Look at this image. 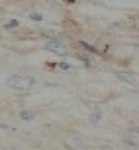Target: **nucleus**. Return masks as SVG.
I'll return each instance as SVG.
<instances>
[{
    "mask_svg": "<svg viewBox=\"0 0 139 150\" xmlns=\"http://www.w3.org/2000/svg\"><path fill=\"white\" fill-rule=\"evenodd\" d=\"M44 48L47 51L55 53V55H59V56H66L68 55V49L64 47L63 44H60V41H53V40H49V42L45 44Z\"/></svg>",
    "mask_w": 139,
    "mask_h": 150,
    "instance_id": "nucleus-2",
    "label": "nucleus"
},
{
    "mask_svg": "<svg viewBox=\"0 0 139 150\" xmlns=\"http://www.w3.org/2000/svg\"><path fill=\"white\" fill-rule=\"evenodd\" d=\"M33 81L32 78L29 76H20V75H12L10 78L7 79V86L14 89V90H19V91H23V90H28L29 87L33 85Z\"/></svg>",
    "mask_w": 139,
    "mask_h": 150,
    "instance_id": "nucleus-1",
    "label": "nucleus"
},
{
    "mask_svg": "<svg viewBox=\"0 0 139 150\" xmlns=\"http://www.w3.org/2000/svg\"><path fill=\"white\" fill-rule=\"evenodd\" d=\"M18 25H19V22H18L16 19H11L10 22H8V23H6V28H7V29L15 28V26H18Z\"/></svg>",
    "mask_w": 139,
    "mask_h": 150,
    "instance_id": "nucleus-8",
    "label": "nucleus"
},
{
    "mask_svg": "<svg viewBox=\"0 0 139 150\" xmlns=\"http://www.w3.org/2000/svg\"><path fill=\"white\" fill-rule=\"evenodd\" d=\"M99 119H101V113H99V111H95L92 115V122H98Z\"/></svg>",
    "mask_w": 139,
    "mask_h": 150,
    "instance_id": "nucleus-9",
    "label": "nucleus"
},
{
    "mask_svg": "<svg viewBox=\"0 0 139 150\" xmlns=\"http://www.w3.org/2000/svg\"><path fill=\"white\" fill-rule=\"evenodd\" d=\"M80 45L86 49V51H89V52H92V53H97V49H95L94 47H92L90 44H87V42H85V41H80Z\"/></svg>",
    "mask_w": 139,
    "mask_h": 150,
    "instance_id": "nucleus-6",
    "label": "nucleus"
},
{
    "mask_svg": "<svg viewBox=\"0 0 139 150\" xmlns=\"http://www.w3.org/2000/svg\"><path fill=\"white\" fill-rule=\"evenodd\" d=\"M134 131H135L136 134H138V135H139V127H136V128H135V130H134Z\"/></svg>",
    "mask_w": 139,
    "mask_h": 150,
    "instance_id": "nucleus-12",
    "label": "nucleus"
},
{
    "mask_svg": "<svg viewBox=\"0 0 139 150\" xmlns=\"http://www.w3.org/2000/svg\"><path fill=\"white\" fill-rule=\"evenodd\" d=\"M67 1H70V3H74V1H75V0H67Z\"/></svg>",
    "mask_w": 139,
    "mask_h": 150,
    "instance_id": "nucleus-13",
    "label": "nucleus"
},
{
    "mask_svg": "<svg viewBox=\"0 0 139 150\" xmlns=\"http://www.w3.org/2000/svg\"><path fill=\"white\" fill-rule=\"evenodd\" d=\"M60 68H61V70H68L70 66H68L67 63H60Z\"/></svg>",
    "mask_w": 139,
    "mask_h": 150,
    "instance_id": "nucleus-11",
    "label": "nucleus"
},
{
    "mask_svg": "<svg viewBox=\"0 0 139 150\" xmlns=\"http://www.w3.org/2000/svg\"><path fill=\"white\" fill-rule=\"evenodd\" d=\"M78 57H79V59L82 60V62H83L85 64H87V66H89V64H90V60H89V57H87V56H85V55H79V56H78Z\"/></svg>",
    "mask_w": 139,
    "mask_h": 150,
    "instance_id": "nucleus-10",
    "label": "nucleus"
},
{
    "mask_svg": "<svg viewBox=\"0 0 139 150\" xmlns=\"http://www.w3.org/2000/svg\"><path fill=\"white\" fill-rule=\"evenodd\" d=\"M19 117L22 119V120L30 122V120H33V119H34V113H33L32 111H22L19 113Z\"/></svg>",
    "mask_w": 139,
    "mask_h": 150,
    "instance_id": "nucleus-5",
    "label": "nucleus"
},
{
    "mask_svg": "<svg viewBox=\"0 0 139 150\" xmlns=\"http://www.w3.org/2000/svg\"><path fill=\"white\" fill-rule=\"evenodd\" d=\"M44 37H47L49 40H53V41H60L63 36L59 32H56V30H48V32L44 33Z\"/></svg>",
    "mask_w": 139,
    "mask_h": 150,
    "instance_id": "nucleus-4",
    "label": "nucleus"
},
{
    "mask_svg": "<svg viewBox=\"0 0 139 150\" xmlns=\"http://www.w3.org/2000/svg\"><path fill=\"white\" fill-rule=\"evenodd\" d=\"M113 74L117 76V78L120 79V81H123V82L128 83V85H134V86H136V85H139V81L138 78H136L134 74H131V72H127V71H121V70H119V71H115Z\"/></svg>",
    "mask_w": 139,
    "mask_h": 150,
    "instance_id": "nucleus-3",
    "label": "nucleus"
},
{
    "mask_svg": "<svg viewBox=\"0 0 139 150\" xmlns=\"http://www.w3.org/2000/svg\"><path fill=\"white\" fill-rule=\"evenodd\" d=\"M29 18L33 21H36V22H40V21H42V16L40 15V14H36V12H33V14H30L29 15Z\"/></svg>",
    "mask_w": 139,
    "mask_h": 150,
    "instance_id": "nucleus-7",
    "label": "nucleus"
}]
</instances>
